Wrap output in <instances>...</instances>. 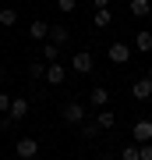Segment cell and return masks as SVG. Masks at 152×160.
<instances>
[{
    "instance_id": "27",
    "label": "cell",
    "mask_w": 152,
    "mask_h": 160,
    "mask_svg": "<svg viewBox=\"0 0 152 160\" xmlns=\"http://www.w3.org/2000/svg\"><path fill=\"white\" fill-rule=\"evenodd\" d=\"M35 160H46V157H35Z\"/></svg>"
},
{
    "instance_id": "18",
    "label": "cell",
    "mask_w": 152,
    "mask_h": 160,
    "mask_svg": "<svg viewBox=\"0 0 152 160\" xmlns=\"http://www.w3.org/2000/svg\"><path fill=\"white\" fill-rule=\"evenodd\" d=\"M120 160H141V146H138V142L124 146V149H120Z\"/></svg>"
},
{
    "instance_id": "24",
    "label": "cell",
    "mask_w": 152,
    "mask_h": 160,
    "mask_svg": "<svg viewBox=\"0 0 152 160\" xmlns=\"http://www.w3.org/2000/svg\"><path fill=\"white\" fill-rule=\"evenodd\" d=\"M96 4V11H103V7H110V0H92Z\"/></svg>"
},
{
    "instance_id": "4",
    "label": "cell",
    "mask_w": 152,
    "mask_h": 160,
    "mask_svg": "<svg viewBox=\"0 0 152 160\" xmlns=\"http://www.w3.org/2000/svg\"><path fill=\"white\" fill-rule=\"evenodd\" d=\"M131 96H135V100H152V78H149V75L131 82Z\"/></svg>"
},
{
    "instance_id": "19",
    "label": "cell",
    "mask_w": 152,
    "mask_h": 160,
    "mask_svg": "<svg viewBox=\"0 0 152 160\" xmlns=\"http://www.w3.org/2000/svg\"><path fill=\"white\" fill-rule=\"evenodd\" d=\"M14 22H18V11H14V7H0V25L7 29V25H14Z\"/></svg>"
},
{
    "instance_id": "14",
    "label": "cell",
    "mask_w": 152,
    "mask_h": 160,
    "mask_svg": "<svg viewBox=\"0 0 152 160\" xmlns=\"http://www.w3.org/2000/svg\"><path fill=\"white\" fill-rule=\"evenodd\" d=\"M92 22H96L99 29H106V25H113V11H110V7H103V11L92 14Z\"/></svg>"
},
{
    "instance_id": "1",
    "label": "cell",
    "mask_w": 152,
    "mask_h": 160,
    "mask_svg": "<svg viewBox=\"0 0 152 160\" xmlns=\"http://www.w3.org/2000/svg\"><path fill=\"white\" fill-rule=\"evenodd\" d=\"M85 114H89V110H85V103H78V100H71V103H64V107H60V118L67 121V125H81Z\"/></svg>"
},
{
    "instance_id": "5",
    "label": "cell",
    "mask_w": 152,
    "mask_h": 160,
    "mask_svg": "<svg viewBox=\"0 0 152 160\" xmlns=\"http://www.w3.org/2000/svg\"><path fill=\"white\" fill-rule=\"evenodd\" d=\"M106 57H110L113 64H127V61H131V46H127V43H113L110 50H106Z\"/></svg>"
},
{
    "instance_id": "23",
    "label": "cell",
    "mask_w": 152,
    "mask_h": 160,
    "mask_svg": "<svg viewBox=\"0 0 152 160\" xmlns=\"http://www.w3.org/2000/svg\"><path fill=\"white\" fill-rule=\"evenodd\" d=\"M141 146V160H152V142H138Z\"/></svg>"
},
{
    "instance_id": "12",
    "label": "cell",
    "mask_w": 152,
    "mask_h": 160,
    "mask_svg": "<svg viewBox=\"0 0 152 160\" xmlns=\"http://www.w3.org/2000/svg\"><path fill=\"white\" fill-rule=\"evenodd\" d=\"M71 39V32L64 29V25H50V43H57V46H64Z\"/></svg>"
},
{
    "instance_id": "8",
    "label": "cell",
    "mask_w": 152,
    "mask_h": 160,
    "mask_svg": "<svg viewBox=\"0 0 152 160\" xmlns=\"http://www.w3.org/2000/svg\"><path fill=\"white\" fill-rule=\"evenodd\" d=\"M89 103H92V107H106V103H110V92H106V86H92V92H89Z\"/></svg>"
},
{
    "instance_id": "26",
    "label": "cell",
    "mask_w": 152,
    "mask_h": 160,
    "mask_svg": "<svg viewBox=\"0 0 152 160\" xmlns=\"http://www.w3.org/2000/svg\"><path fill=\"white\" fill-rule=\"evenodd\" d=\"M149 78H152V68H149Z\"/></svg>"
},
{
    "instance_id": "16",
    "label": "cell",
    "mask_w": 152,
    "mask_h": 160,
    "mask_svg": "<svg viewBox=\"0 0 152 160\" xmlns=\"http://www.w3.org/2000/svg\"><path fill=\"white\" fill-rule=\"evenodd\" d=\"M96 125L99 128H113V125H117V114H113V110H99V114H96Z\"/></svg>"
},
{
    "instance_id": "25",
    "label": "cell",
    "mask_w": 152,
    "mask_h": 160,
    "mask_svg": "<svg viewBox=\"0 0 152 160\" xmlns=\"http://www.w3.org/2000/svg\"><path fill=\"white\" fill-rule=\"evenodd\" d=\"M0 82H4V68H0Z\"/></svg>"
},
{
    "instance_id": "10",
    "label": "cell",
    "mask_w": 152,
    "mask_h": 160,
    "mask_svg": "<svg viewBox=\"0 0 152 160\" xmlns=\"http://www.w3.org/2000/svg\"><path fill=\"white\" fill-rule=\"evenodd\" d=\"M14 121H21V118H28V100H21V96H14L11 100V110H7Z\"/></svg>"
},
{
    "instance_id": "15",
    "label": "cell",
    "mask_w": 152,
    "mask_h": 160,
    "mask_svg": "<svg viewBox=\"0 0 152 160\" xmlns=\"http://www.w3.org/2000/svg\"><path fill=\"white\" fill-rule=\"evenodd\" d=\"M57 53H60V46H57V43H43V50H39V57H43L46 64H53V61H57Z\"/></svg>"
},
{
    "instance_id": "2",
    "label": "cell",
    "mask_w": 152,
    "mask_h": 160,
    "mask_svg": "<svg viewBox=\"0 0 152 160\" xmlns=\"http://www.w3.org/2000/svg\"><path fill=\"white\" fill-rule=\"evenodd\" d=\"M14 153L21 157V160H35V157H39V142L25 135V139H18V142H14Z\"/></svg>"
},
{
    "instance_id": "29",
    "label": "cell",
    "mask_w": 152,
    "mask_h": 160,
    "mask_svg": "<svg viewBox=\"0 0 152 160\" xmlns=\"http://www.w3.org/2000/svg\"><path fill=\"white\" fill-rule=\"evenodd\" d=\"M0 157H4V149H0Z\"/></svg>"
},
{
    "instance_id": "3",
    "label": "cell",
    "mask_w": 152,
    "mask_h": 160,
    "mask_svg": "<svg viewBox=\"0 0 152 160\" xmlns=\"http://www.w3.org/2000/svg\"><path fill=\"white\" fill-rule=\"evenodd\" d=\"M92 64H96V61H92V53H89V50L71 53V68L78 71V75H89V71H92Z\"/></svg>"
},
{
    "instance_id": "28",
    "label": "cell",
    "mask_w": 152,
    "mask_h": 160,
    "mask_svg": "<svg viewBox=\"0 0 152 160\" xmlns=\"http://www.w3.org/2000/svg\"><path fill=\"white\" fill-rule=\"evenodd\" d=\"M78 160H89V157H78Z\"/></svg>"
},
{
    "instance_id": "21",
    "label": "cell",
    "mask_w": 152,
    "mask_h": 160,
    "mask_svg": "<svg viewBox=\"0 0 152 160\" xmlns=\"http://www.w3.org/2000/svg\"><path fill=\"white\" fill-rule=\"evenodd\" d=\"M74 7H78V0H57V11L60 14H74Z\"/></svg>"
},
{
    "instance_id": "20",
    "label": "cell",
    "mask_w": 152,
    "mask_h": 160,
    "mask_svg": "<svg viewBox=\"0 0 152 160\" xmlns=\"http://www.w3.org/2000/svg\"><path fill=\"white\" fill-rule=\"evenodd\" d=\"M99 132H103V128L96 125V121H81V139H96Z\"/></svg>"
},
{
    "instance_id": "7",
    "label": "cell",
    "mask_w": 152,
    "mask_h": 160,
    "mask_svg": "<svg viewBox=\"0 0 152 160\" xmlns=\"http://www.w3.org/2000/svg\"><path fill=\"white\" fill-rule=\"evenodd\" d=\"M64 78H67V71H64V64H60V61H53L50 68H46V82H50V86H60Z\"/></svg>"
},
{
    "instance_id": "13",
    "label": "cell",
    "mask_w": 152,
    "mask_h": 160,
    "mask_svg": "<svg viewBox=\"0 0 152 160\" xmlns=\"http://www.w3.org/2000/svg\"><path fill=\"white\" fill-rule=\"evenodd\" d=\"M28 36H32V39H50V25L46 22H32L28 25Z\"/></svg>"
},
{
    "instance_id": "6",
    "label": "cell",
    "mask_w": 152,
    "mask_h": 160,
    "mask_svg": "<svg viewBox=\"0 0 152 160\" xmlns=\"http://www.w3.org/2000/svg\"><path fill=\"white\" fill-rule=\"evenodd\" d=\"M131 135H135V142H152V121H149V118H141L138 125H135V132H131Z\"/></svg>"
},
{
    "instance_id": "11",
    "label": "cell",
    "mask_w": 152,
    "mask_h": 160,
    "mask_svg": "<svg viewBox=\"0 0 152 160\" xmlns=\"http://www.w3.org/2000/svg\"><path fill=\"white\" fill-rule=\"evenodd\" d=\"M135 50H138V53H149V50H152V32H149V29H138V36H135Z\"/></svg>"
},
{
    "instance_id": "22",
    "label": "cell",
    "mask_w": 152,
    "mask_h": 160,
    "mask_svg": "<svg viewBox=\"0 0 152 160\" xmlns=\"http://www.w3.org/2000/svg\"><path fill=\"white\" fill-rule=\"evenodd\" d=\"M11 100H14V96H7V92L0 89V114H4V110H11Z\"/></svg>"
},
{
    "instance_id": "17",
    "label": "cell",
    "mask_w": 152,
    "mask_h": 160,
    "mask_svg": "<svg viewBox=\"0 0 152 160\" xmlns=\"http://www.w3.org/2000/svg\"><path fill=\"white\" fill-rule=\"evenodd\" d=\"M46 68H50V64L39 57V61H32V64H28V75H32V78H46Z\"/></svg>"
},
{
    "instance_id": "9",
    "label": "cell",
    "mask_w": 152,
    "mask_h": 160,
    "mask_svg": "<svg viewBox=\"0 0 152 160\" xmlns=\"http://www.w3.org/2000/svg\"><path fill=\"white\" fill-rule=\"evenodd\" d=\"M127 11L135 14V18H149V14H152V0H131Z\"/></svg>"
}]
</instances>
